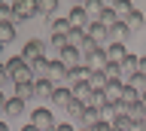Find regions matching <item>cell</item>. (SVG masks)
I'll return each mask as SVG.
<instances>
[{"instance_id":"cell-1","label":"cell","mask_w":146,"mask_h":131,"mask_svg":"<svg viewBox=\"0 0 146 131\" xmlns=\"http://www.w3.org/2000/svg\"><path fill=\"white\" fill-rule=\"evenodd\" d=\"M3 70H6V79L12 85H25V82H34V76H31V70H27L25 58L21 55H12L3 61Z\"/></svg>"},{"instance_id":"cell-2","label":"cell","mask_w":146,"mask_h":131,"mask_svg":"<svg viewBox=\"0 0 146 131\" xmlns=\"http://www.w3.org/2000/svg\"><path fill=\"white\" fill-rule=\"evenodd\" d=\"M31 125H34L36 131H55V113L49 110V107H43V110H34L31 113Z\"/></svg>"},{"instance_id":"cell-3","label":"cell","mask_w":146,"mask_h":131,"mask_svg":"<svg viewBox=\"0 0 146 131\" xmlns=\"http://www.w3.org/2000/svg\"><path fill=\"white\" fill-rule=\"evenodd\" d=\"M67 21H70V31H85L91 25L88 12L82 9V3H76V6H70V12H67Z\"/></svg>"},{"instance_id":"cell-4","label":"cell","mask_w":146,"mask_h":131,"mask_svg":"<svg viewBox=\"0 0 146 131\" xmlns=\"http://www.w3.org/2000/svg\"><path fill=\"white\" fill-rule=\"evenodd\" d=\"M34 15H36L34 0H18V3H12V19L15 21H27V19H34Z\"/></svg>"},{"instance_id":"cell-5","label":"cell","mask_w":146,"mask_h":131,"mask_svg":"<svg viewBox=\"0 0 146 131\" xmlns=\"http://www.w3.org/2000/svg\"><path fill=\"white\" fill-rule=\"evenodd\" d=\"M21 58H25V61L46 58V43H43V40H27V43H25V49H21Z\"/></svg>"},{"instance_id":"cell-6","label":"cell","mask_w":146,"mask_h":131,"mask_svg":"<svg viewBox=\"0 0 146 131\" xmlns=\"http://www.w3.org/2000/svg\"><path fill=\"white\" fill-rule=\"evenodd\" d=\"M70 101H73L70 88H67V85H55V92H52V98H49V104H52V107H58V110H67V107H70Z\"/></svg>"},{"instance_id":"cell-7","label":"cell","mask_w":146,"mask_h":131,"mask_svg":"<svg viewBox=\"0 0 146 131\" xmlns=\"http://www.w3.org/2000/svg\"><path fill=\"white\" fill-rule=\"evenodd\" d=\"M64 76H67V67L61 64V61H49V67H46V79L52 85H64Z\"/></svg>"},{"instance_id":"cell-8","label":"cell","mask_w":146,"mask_h":131,"mask_svg":"<svg viewBox=\"0 0 146 131\" xmlns=\"http://www.w3.org/2000/svg\"><path fill=\"white\" fill-rule=\"evenodd\" d=\"M58 61H61L67 70H76V67L82 64V55L76 52V49H70V46H67V49H61V52H58Z\"/></svg>"},{"instance_id":"cell-9","label":"cell","mask_w":146,"mask_h":131,"mask_svg":"<svg viewBox=\"0 0 146 131\" xmlns=\"http://www.w3.org/2000/svg\"><path fill=\"white\" fill-rule=\"evenodd\" d=\"M85 37H88V40H94V43H98L100 49H107V43H110L107 28H100V25H94V21H91L88 28H85Z\"/></svg>"},{"instance_id":"cell-10","label":"cell","mask_w":146,"mask_h":131,"mask_svg":"<svg viewBox=\"0 0 146 131\" xmlns=\"http://www.w3.org/2000/svg\"><path fill=\"white\" fill-rule=\"evenodd\" d=\"M104 55H107V64H119V61L128 55V49H125V43H107Z\"/></svg>"},{"instance_id":"cell-11","label":"cell","mask_w":146,"mask_h":131,"mask_svg":"<svg viewBox=\"0 0 146 131\" xmlns=\"http://www.w3.org/2000/svg\"><path fill=\"white\" fill-rule=\"evenodd\" d=\"M137 64H140V55H131V52H128V55L119 61V67H122V79L137 76Z\"/></svg>"},{"instance_id":"cell-12","label":"cell","mask_w":146,"mask_h":131,"mask_svg":"<svg viewBox=\"0 0 146 131\" xmlns=\"http://www.w3.org/2000/svg\"><path fill=\"white\" fill-rule=\"evenodd\" d=\"M94 25H100V28H113V25H119V15H116V12H113V6H110V3H107V6H104V9H100L98 12V19H94Z\"/></svg>"},{"instance_id":"cell-13","label":"cell","mask_w":146,"mask_h":131,"mask_svg":"<svg viewBox=\"0 0 146 131\" xmlns=\"http://www.w3.org/2000/svg\"><path fill=\"white\" fill-rule=\"evenodd\" d=\"M104 119V113H98V110H91V107H85V113L79 116V131H88V128H94L98 122Z\"/></svg>"},{"instance_id":"cell-14","label":"cell","mask_w":146,"mask_h":131,"mask_svg":"<svg viewBox=\"0 0 146 131\" xmlns=\"http://www.w3.org/2000/svg\"><path fill=\"white\" fill-rule=\"evenodd\" d=\"M52 92H55V85L49 82V79H34V94L40 98V101H49Z\"/></svg>"},{"instance_id":"cell-15","label":"cell","mask_w":146,"mask_h":131,"mask_svg":"<svg viewBox=\"0 0 146 131\" xmlns=\"http://www.w3.org/2000/svg\"><path fill=\"white\" fill-rule=\"evenodd\" d=\"M122 25H125V28L131 31V34H134V31L146 28V15H143V12H140V9H134V12H131V15H128L125 21H122Z\"/></svg>"},{"instance_id":"cell-16","label":"cell","mask_w":146,"mask_h":131,"mask_svg":"<svg viewBox=\"0 0 146 131\" xmlns=\"http://www.w3.org/2000/svg\"><path fill=\"white\" fill-rule=\"evenodd\" d=\"M70 94H73V101H79L82 107H88V101H91V88H88V82L73 85V88H70Z\"/></svg>"},{"instance_id":"cell-17","label":"cell","mask_w":146,"mask_h":131,"mask_svg":"<svg viewBox=\"0 0 146 131\" xmlns=\"http://www.w3.org/2000/svg\"><path fill=\"white\" fill-rule=\"evenodd\" d=\"M3 113H6V116H12V119H18V116L25 113V101H18L15 94H12V98H6V107H3Z\"/></svg>"},{"instance_id":"cell-18","label":"cell","mask_w":146,"mask_h":131,"mask_svg":"<svg viewBox=\"0 0 146 131\" xmlns=\"http://www.w3.org/2000/svg\"><path fill=\"white\" fill-rule=\"evenodd\" d=\"M110 6H113V12H116V15H119V21H125L128 15H131V12L137 9L134 3H128V0H116V3H110Z\"/></svg>"},{"instance_id":"cell-19","label":"cell","mask_w":146,"mask_h":131,"mask_svg":"<svg viewBox=\"0 0 146 131\" xmlns=\"http://www.w3.org/2000/svg\"><path fill=\"white\" fill-rule=\"evenodd\" d=\"M107 34H110V43H125V40L131 37V31H128L125 25H122V21H119V25H113V28H110Z\"/></svg>"},{"instance_id":"cell-20","label":"cell","mask_w":146,"mask_h":131,"mask_svg":"<svg viewBox=\"0 0 146 131\" xmlns=\"http://www.w3.org/2000/svg\"><path fill=\"white\" fill-rule=\"evenodd\" d=\"M15 40V21H0V46Z\"/></svg>"},{"instance_id":"cell-21","label":"cell","mask_w":146,"mask_h":131,"mask_svg":"<svg viewBox=\"0 0 146 131\" xmlns=\"http://www.w3.org/2000/svg\"><path fill=\"white\" fill-rule=\"evenodd\" d=\"M107 85H110V79L104 76V70H98V73L88 76V88H91V92H104Z\"/></svg>"},{"instance_id":"cell-22","label":"cell","mask_w":146,"mask_h":131,"mask_svg":"<svg viewBox=\"0 0 146 131\" xmlns=\"http://www.w3.org/2000/svg\"><path fill=\"white\" fill-rule=\"evenodd\" d=\"M104 98H107V104H119L122 101V82H110L104 88Z\"/></svg>"},{"instance_id":"cell-23","label":"cell","mask_w":146,"mask_h":131,"mask_svg":"<svg viewBox=\"0 0 146 131\" xmlns=\"http://www.w3.org/2000/svg\"><path fill=\"white\" fill-rule=\"evenodd\" d=\"M67 34H70L67 15H64V19H52V37H67Z\"/></svg>"},{"instance_id":"cell-24","label":"cell","mask_w":146,"mask_h":131,"mask_svg":"<svg viewBox=\"0 0 146 131\" xmlns=\"http://www.w3.org/2000/svg\"><path fill=\"white\" fill-rule=\"evenodd\" d=\"M94 52H100V46H98V43H94V40H88V37H85V43H82V46H79V55H82V64H85V61H88V58L94 55Z\"/></svg>"},{"instance_id":"cell-25","label":"cell","mask_w":146,"mask_h":131,"mask_svg":"<svg viewBox=\"0 0 146 131\" xmlns=\"http://www.w3.org/2000/svg\"><path fill=\"white\" fill-rule=\"evenodd\" d=\"M15 98H18V101H34V98H36V94H34V82H25V85H15Z\"/></svg>"},{"instance_id":"cell-26","label":"cell","mask_w":146,"mask_h":131,"mask_svg":"<svg viewBox=\"0 0 146 131\" xmlns=\"http://www.w3.org/2000/svg\"><path fill=\"white\" fill-rule=\"evenodd\" d=\"M34 6H36V12H40V15H46V19H52V12L58 9V3H55V0H36Z\"/></svg>"},{"instance_id":"cell-27","label":"cell","mask_w":146,"mask_h":131,"mask_svg":"<svg viewBox=\"0 0 146 131\" xmlns=\"http://www.w3.org/2000/svg\"><path fill=\"white\" fill-rule=\"evenodd\" d=\"M125 116H128L131 122H134V125H140V122H143V116H146V110L140 107V104H131V107L125 110Z\"/></svg>"},{"instance_id":"cell-28","label":"cell","mask_w":146,"mask_h":131,"mask_svg":"<svg viewBox=\"0 0 146 131\" xmlns=\"http://www.w3.org/2000/svg\"><path fill=\"white\" fill-rule=\"evenodd\" d=\"M122 104L131 107V104H140V92H134L131 85H122Z\"/></svg>"},{"instance_id":"cell-29","label":"cell","mask_w":146,"mask_h":131,"mask_svg":"<svg viewBox=\"0 0 146 131\" xmlns=\"http://www.w3.org/2000/svg\"><path fill=\"white\" fill-rule=\"evenodd\" d=\"M104 6H107L104 0H85V3H82V9L88 12V19H98V12L104 9Z\"/></svg>"},{"instance_id":"cell-30","label":"cell","mask_w":146,"mask_h":131,"mask_svg":"<svg viewBox=\"0 0 146 131\" xmlns=\"http://www.w3.org/2000/svg\"><path fill=\"white\" fill-rule=\"evenodd\" d=\"M82 43H85V31H70V34H67V46H70V49L79 52Z\"/></svg>"},{"instance_id":"cell-31","label":"cell","mask_w":146,"mask_h":131,"mask_svg":"<svg viewBox=\"0 0 146 131\" xmlns=\"http://www.w3.org/2000/svg\"><path fill=\"white\" fill-rule=\"evenodd\" d=\"M88 107H91V110H98V113H104V110H107V98H104V92H91Z\"/></svg>"},{"instance_id":"cell-32","label":"cell","mask_w":146,"mask_h":131,"mask_svg":"<svg viewBox=\"0 0 146 131\" xmlns=\"http://www.w3.org/2000/svg\"><path fill=\"white\" fill-rule=\"evenodd\" d=\"M104 76H107L110 82H122V67L119 64H107L104 67Z\"/></svg>"},{"instance_id":"cell-33","label":"cell","mask_w":146,"mask_h":131,"mask_svg":"<svg viewBox=\"0 0 146 131\" xmlns=\"http://www.w3.org/2000/svg\"><path fill=\"white\" fill-rule=\"evenodd\" d=\"M67 113H70V119H76V122H79V116L85 113V107H82L79 101H70V107H67Z\"/></svg>"},{"instance_id":"cell-34","label":"cell","mask_w":146,"mask_h":131,"mask_svg":"<svg viewBox=\"0 0 146 131\" xmlns=\"http://www.w3.org/2000/svg\"><path fill=\"white\" fill-rule=\"evenodd\" d=\"M0 21H12V3H0Z\"/></svg>"},{"instance_id":"cell-35","label":"cell","mask_w":146,"mask_h":131,"mask_svg":"<svg viewBox=\"0 0 146 131\" xmlns=\"http://www.w3.org/2000/svg\"><path fill=\"white\" fill-rule=\"evenodd\" d=\"M49 43H52L58 52H61V49H67V37H49Z\"/></svg>"},{"instance_id":"cell-36","label":"cell","mask_w":146,"mask_h":131,"mask_svg":"<svg viewBox=\"0 0 146 131\" xmlns=\"http://www.w3.org/2000/svg\"><path fill=\"white\" fill-rule=\"evenodd\" d=\"M0 85H9V79H6V70H3V61H0Z\"/></svg>"},{"instance_id":"cell-37","label":"cell","mask_w":146,"mask_h":131,"mask_svg":"<svg viewBox=\"0 0 146 131\" xmlns=\"http://www.w3.org/2000/svg\"><path fill=\"white\" fill-rule=\"evenodd\" d=\"M137 73H140V76H146V58H140V64H137Z\"/></svg>"},{"instance_id":"cell-38","label":"cell","mask_w":146,"mask_h":131,"mask_svg":"<svg viewBox=\"0 0 146 131\" xmlns=\"http://www.w3.org/2000/svg\"><path fill=\"white\" fill-rule=\"evenodd\" d=\"M55 131H73V125L70 122H61V125H55Z\"/></svg>"},{"instance_id":"cell-39","label":"cell","mask_w":146,"mask_h":131,"mask_svg":"<svg viewBox=\"0 0 146 131\" xmlns=\"http://www.w3.org/2000/svg\"><path fill=\"white\" fill-rule=\"evenodd\" d=\"M3 107H6V94L0 92V113H3Z\"/></svg>"},{"instance_id":"cell-40","label":"cell","mask_w":146,"mask_h":131,"mask_svg":"<svg viewBox=\"0 0 146 131\" xmlns=\"http://www.w3.org/2000/svg\"><path fill=\"white\" fill-rule=\"evenodd\" d=\"M140 107H143V110H146V92L140 94Z\"/></svg>"},{"instance_id":"cell-41","label":"cell","mask_w":146,"mask_h":131,"mask_svg":"<svg viewBox=\"0 0 146 131\" xmlns=\"http://www.w3.org/2000/svg\"><path fill=\"white\" fill-rule=\"evenodd\" d=\"M21 131H36V128H34V125H31V122H27V125H25V128H21Z\"/></svg>"},{"instance_id":"cell-42","label":"cell","mask_w":146,"mask_h":131,"mask_svg":"<svg viewBox=\"0 0 146 131\" xmlns=\"http://www.w3.org/2000/svg\"><path fill=\"white\" fill-rule=\"evenodd\" d=\"M137 128H140V131H146V116H143V122H140V125H137Z\"/></svg>"},{"instance_id":"cell-43","label":"cell","mask_w":146,"mask_h":131,"mask_svg":"<svg viewBox=\"0 0 146 131\" xmlns=\"http://www.w3.org/2000/svg\"><path fill=\"white\" fill-rule=\"evenodd\" d=\"M0 131H9V128H6V122H0Z\"/></svg>"},{"instance_id":"cell-44","label":"cell","mask_w":146,"mask_h":131,"mask_svg":"<svg viewBox=\"0 0 146 131\" xmlns=\"http://www.w3.org/2000/svg\"><path fill=\"white\" fill-rule=\"evenodd\" d=\"M140 58H146V52H143V55H140Z\"/></svg>"},{"instance_id":"cell-45","label":"cell","mask_w":146,"mask_h":131,"mask_svg":"<svg viewBox=\"0 0 146 131\" xmlns=\"http://www.w3.org/2000/svg\"><path fill=\"white\" fill-rule=\"evenodd\" d=\"M0 52H3V46H0Z\"/></svg>"}]
</instances>
